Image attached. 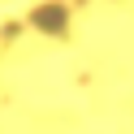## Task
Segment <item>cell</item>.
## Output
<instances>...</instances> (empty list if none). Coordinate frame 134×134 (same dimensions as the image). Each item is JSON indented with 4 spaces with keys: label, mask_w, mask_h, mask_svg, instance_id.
Wrapping results in <instances>:
<instances>
[{
    "label": "cell",
    "mask_w": 134,
    "mask_h": 134,
    "mask_svg": "<svg viewBox=\"0 0 134 134\" xmlns=\"http://www.w3.org/2000/svg\"><path fill=\"white\" fill-rule=\"evenodd\" d=\"M30 30L43 39H65L74 30V9L65 0H43V4L30 9Z\"/></svg>",
    "instance_id": "1"
}]
</instances>
